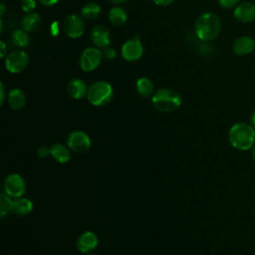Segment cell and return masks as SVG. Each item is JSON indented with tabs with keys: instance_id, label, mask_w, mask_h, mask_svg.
I'll return each instance as SVG.
<instances>
[{
	"instance_id": "f546056e",
	"label": "cell",
	"mask_w": 255,
	"mask_h": 255,
	"mask_svg": "<svg viewBox=\"0 0 255 255\" xmlns=\"http://www.w3.org/2000/svg\"><path fill=\"white\" fill-rule=\"evenodd\" d=\"M44 6H53L59 2V0H39Z\"/></svg>"
},
{
	"instance_id": "484cf974",
	"label": "cell",
	"mask_w": 255,
	"mask_h": 255,
	"mask_svg": "<svg viewBox=\"0 0 255 255\" xmlns=\"http://www.w3.org/2000/svg\"><path fill=\"white\" fill-rule=\"evenodd\" d=\"M102 54H103V58L107 60H114L117 57V51L110 46L104 48L102 50Z\"/></svg>"
},
{
	"instance_id": "30bf717a",
	"label": "cell",
	"mask_w": 255,
	"mask_h": 255,
	"mask_svg": "<svg viewBox=\"0 0 255 255\" xmlns=\"http://www.w3.org/2000/svg\"><path fill=\"white\" fill-rule=\"evenodd\" d=\"M143 54V46L137 38L128 40L122 47V56L128 62H134L140 59Z\"/></svg>"
},
{
	"instance_id": "cb8c5ba5",
	"label": "cell",
	"mask_w": 255,
	"mask_h": 255,
	"mask_svg": "<svg viewBox=\"0 0 255 255\" xmlns=\"http://www.w3.org/2000/svg\"><path fill=\"white\" fill-rule=\"evenodd\" d=\"M12 202H13V200L11 199V197L9 195H7L6 193L1 194V197H0V213H1L2 217L6 213H8L12 210Z\"/></svg>"
},
{
	"instance_id": "5b68a950",
	"label": "cell",
	"mask_w": 255,
	"mask_h": 255,
	"mask_svg": "<svg viewBox=\"0 0 255 255\" xmlns=\"http://www.w3.org/2000/svg\"><path fill=\"white\" fill-rule=\"evenodd\" d=\"M29 64V57L23 50H16L8 54L5 58V68L12 74H19L24 71Z\"/></svg>"
},
{
	"instance_id": "4fadbf2b",
	"label": "cell",
	"mask_w": 255,
	"mask_h": 255,
	"mask_svg": "<svg viewBox=\"0 0 255 255\" xmlns=\"http://www.w3.org/2000/svg\"><path fill=\"white\" fill-rule=\"evenodd\" d=\"M97 245L98 237L92 231H86L82 233L76 241V246L78 250L82 253H89L93 251L97 247Z\"/></svg>"
},
{
	"instance_id": "8d00e7d4",
	"label": "cell",
	"mask_w": 255,
	"mask_h": 255,
	"mask_svg": "<svg viewBox=\"0 0 255 255\" xmlns=\"http://www.w3.org/2000/svg\"><path fill=\"white\" fill-rule=\"evenodd\" d=\"M252 156H253V159L255 160V145L253 146V149H252Z\"/></svg>"
},
{
	"instance_id": "83f0119b",
	"label": "cell",
	"mask_w": 255,
	"mask_h": 255,
	"mask_svg": "<svg viewBox=\"0 0 255 255\" xmlns=\"http://www.w3.org/2000/svg\"><path fill=\"white\" fill-rule=\"evenodd\" d=\"M50 153V149L46 146H40L37 150V155L38 157L40 158H43V157H46L48 154Z\"/></svg>"
},
{
	"instance_id": "d4e9b609",
	"label": "cell",
	"mask_w": 255,
	"mask_h": 255,
	"mask_svg": "<svg viewBox=\"0 0 255 255\" xmlns=\"http://www.w3.org/2000/svg\"><path fill=\"white\" fill-rule=\"evenodd\" d=\"M21 8L24 12H33L36 8V0H21Z\"/></svg>"
},
{
	"instance_id": "1f68e13d",
	"label": "cell",
	"mask_w": 255,
	"mask_h": 255,
	"mask_svg": "<svg viewBox=\"0 0 255 255\" xmlns=\"http://www.w3.org/2000/svg\"><path fill=\"white\" fill-rule=\"evenodd\" d=\"M0 90H1V105H2L5 100V88H4L3 83H1V85H0Z\"/></svg>"
},
{
	"instance_id": "5bb4252c",
	"label": "cell",
	"mask_w": 255,
	"mask_h": 255,
	"mask_svg": "<svg viewBox=\"0 0 255 255\" xmlns=\"http://www.w3.org/2000/svg\"><path fill=\"white\" fill-rule=\"evenodd\" d=\"M232 49L238 56L248 55L255 49V41L250 36H241L234 41Z\"/></svg>"
},
{
	"instance_id": "d6986e66",
	"label": "cell",
	"mask_w": 255,
	"mask_h": 255,
	"mask_svg": "<svg viewBox=\"0 0 255 255\" xmlns=\"http://www.w3.org/2000/svg\"><path fill=\"white\" fill-rule=\"evenodd\" d=\"M41 24V17L37 12L27 13L21 21L22 29L26 32H33L39 28Z\"/></svg>"
},
{
	"instance_id": "d590c367",
	"label": "cell",
	"mask_w": 255,
	"mask_h": 255,
	"mask_svg": "<svg viewBox=\"0 0 255 255\" xmlns=\"http://www.w3.org/2000/svg\"><path fill=\"white\" fill-rule=\"evenodd\" d=\"M3 32V21H2V19L0 20V33H2Z\"/></svg>"
},
{
	"instance_id": "e0dca14e",
	"label": "cell",
	"mask_w": 255,
	"mask_h": 255,
	"mask_svg": "<svg viewBox=\"0 0 255 255\" xmlns=\"http://www.w3.org/2000/svg\"><path fill=\"white\" fill-rule=\"evenodd\" d=\"M50 154L60 163H66L71 158L70 149L62 143H54L50 147Z\"/></svg>"
},
{
	"instance_id": "2e32d148",
	"label": "cell",
	"mask_w": 255,
	"mask_h": 255,
	"mask_svg": "<svg viewBox=\"0 0 255 255\" xmlns=\"http://www.w3.org/2000/svg\"><path fill=\"white\" fill-rule=\"evenodd\" d=\"M8 104L13 110H21L26 104V97L22 90L18 88L12 89L8 94Z\"/></svg>"
},
{
	"instance_id": "52a82bcc",
	"label": "cell",
	"mask_w": 255,
	"mask_h": 255,
	"mask_svg": "<svg viewBox=\"0 0 255 255\" xmlns=\"http://www.w3.org/2000/svg\"><path fill=\"white\" fill-rule=\"evenodd\" d=\"M67 144L71 150L78 153H83L90 149L91 139L84 131L74 130L68 135Z\"/></svg>"
},
{
	"instance_id": "d6a6232c",
	"label": "cell",
	"mask_w": 255,
	"mask_h": 255,
	"mask_svg": "<svg viewBox=\"0 0 255 255\" xmlns=\"http://www.w3.org/2000/svg\"><path fill=\"white\" fill-rule=\"evenodd\" d=\"M250 123H251V126L255 128V111H253L252 114L250 115Z\"/></svg>"
},
{
	"instance_id": "e575fe53",
	"label": "cell",
	"mask_w": 255,
	"mask_h": 255,
	"mask_svg": "<svg viewBox=\"0 0 255 255\" xmlns=\"http://www.w3.org/2000/svg\"><path fill=\"white\" fill-rule=\"evenodd\" d=\"M111 2H113V3H115V4H121V3H124V2H126L127 0H110Z\"/></svg>"
},
{
	"instance_id": "9c48e42d",
	"label": "cell",
	"mask_w": 255,
	"mask_h": 255,
	"mask_svg": "<svg viewBox=\"0 0 255 255\" xmlns=\"http://www.w3.org/2000/svg\"><path fill=\"white\" fill-rule=\"evenodd\" d=\"M63 28L65 34L68 37L72 39H77L81 37L85 31V22L83 18L79 15H69L64 20Z\"/></svg>"
},
{
	"instance_id": "836d02e7",
	"label": "cell",
	"mask_w": 255,
	"mask_h": 255,
	"mask_svg": "<svg viewBox=\"0 0 255 255\" xmlns=\"http://www.w3.org/2000/svg\"><path fill=\"white\" fill-rule=\"evenodd\" d=\"M0 11H1V16H4L5 12H6V5L4 3H1L0 5Z\"/></svg>"
},
{
	"instance_id": "44dd1931",
	"label": "cell",
	"mask_w": 255,
	"mask_h": 255,
	"mask_svg": "<svg viewBox=\"0 0 255 255\" xmlns=\"http://www.w3.org/2000/svg\"><path fill=\"white\" fill-rule=\"evenodd\" d=\"M135 87H136V91L138 92V94L144 98H148L154 94L153 93V91H154L153 84L146 77L139 78L135 83Z\"/></svg>"
},
{
	"instance_id": "8fae6325",
	"label": "cell",
	"mask_w": 255,
	"mask_h": 255,
	"mask_svg": "<svg viewBox=\"0 0 255 255\" xmlns=\"http://www.w3.org/2000/svg\"><path fill=\"white\" fill-rule=\"evenodd\" d=\"M91 40L95 47L104 49L111 44V35L109 30L102 25L95 26L91 31Z\"/></svg>"
},
{
	"instance_id": "7402d4cb",
	"label": "cell",
	"mask_w": 255,
	"mask_h": 255,
	"mask_svg": "<svg viewBox=\"0 0 255 255\" xmlns=\"http://www.w3.org/2000/svg\"><path fill=\"white\" fill-rule=\"evenodd\" d=\"M101 13V7L98 3L89 2L85 4L81 10V15L83 18L88 20L96 19Z\"/></svg>"
},
{
	"instance_id": "ffe728a7",
	"label": "cell",
	"mask_w": 255,
	"mask_h": 255,
	"mask_svg": "<svg viewBox=\"0 0 255 255\" xmlns=\"http://www.w3.org/2000/svg\"><path fill=\"white\" fill-rule=\"evenodd\" d=\"M109 20L114 26L120 27V26H123L124 24H126V22L128 20V14L123 8L116 6L110 10Z\"/></svg>"
},
{
	"instance_id": "3957f363",
	"label": "cell",
	"mask_w": 255,
	"mask_h": 255,
	"mask_svg": "<svg viewBox=\"0 0 255 255\" xmlns=\"http://www.w3.org/2000/svg\"><path fill=\"white\" fill-rule=\"evenodd\" d=\"M153 107L162 113L173 112L181 105L180 95L171 89H159L151 98Z\"/></svg>"
},
{
	"instance_id": "f1b7e54d",
	"label": "cell",
	"mask_w": 255,
	"mask_h": 255,
	"mask_svg": "<svg viewBox=\"0 0 255 255\" xmlns=\"http://www.w3.org/2000/svg\"><path fill=\"white\" fill-rule=\"evenodd\" d=\"M174 0H152V2L158 6H167L170 5Z\"/></svg>"
},
{
	"instance_id": "8992f818",
	"label": "cell",
	"mask_w": 255,
	"mask_h": 255,
	"mask_svg": "<svg viewBox=\"0 0 255 255\" xmlns=\"http://www.w3.org/2000/svg\"><path fill=\"white\" fill-rule=\"evenodd\" d=\"M103 59L102 51L97 47L86 48L80 56V67L84 72L94 71L100 65Z\"/></svg>"
},
{
	"instance_id": "603a6c76",
	"label": "cell",
	"mask_w": 255,
	"mask_h": 255,
	"mask_svg": "<svg viewBox=\"0 0 255 255\" xmlns=\"http://www.w3.org/2000/svg\"><path fill=\"white\" fill-rule=\"evenodd\" d=\"M11 39H12V42L15 46L19 47V48H24L26 47L29 42H30V38H29V35L28 33L23 30V29H19V30H15L13 33H12V36H11Z\"/></svg>"
},
{
	"instance_id": "4dcf8cb0",
	"label": "cell",
	"mask_w": 255,
	"mask_h": 255,
	"mask_svg": "<svg viewBox=\"0 0 255 255\" xmlns=\"http://www.w3.org/2000/svg\"><path fill=\"white\" fill-rule=\"evenodd\" d=\"M0 49H1V58H4L6 56V51H7V48H6V44L4 41H0Z\"/></svg>"
},
{
	"instance_id": "4316f807",
	"label": "cell",
	"mask_w": 255,
	"mask_h": 255,
	"mask_svg": "<svg viewBox=\"0 0 255 255\" xmlns=\"http://www.w3.org/2000/svg\"><path fill=\"white\" fill-rule=\"evenodd\" d=\"M240 2V0H218V3L221 7L229 9L234 6H237V4Z\"/></svg>"
},
{
	"instance_id": "6da1fadb",
	"label": "cell",
	"mask_w": 255,
	"mask_h": 255,
	"mask_svg": "<svg viewBox=\"0 0 255 255\" xmlns=\"http://www.w3.org/2000/svg\"><path fill=\"white\" fill-rule=\"evenodd\" d=\"M228 138L234 148L248 150L255 145V128L246 123H237L230 128Z\"/></svg>"
},
{
	"instance_id": "9a60e30c",
	"label": "cell",
	"mask_w": 255,
	"mask_h": 255,
	"mask_svg": "<svg viewBox=\"0 0 255 255\" xmlns=\"http://www.w3.org/2000/svg\"><path fill=\"white\" fill-rule=\"evenodd\" d=\"M88 89L89 88L87 87L86 83L78 78L72 79L67 85V92L69 96L75 100H80L87 97Z\"/></svg>"
},
{
	"instance_id": "ba28073f",
	"label": "cell",
	"mask_w": 255,
	"mask_h": 255,
	"mask_svg": "<svg viewBox=\"0 0 255 255\" xmlns=\"http://www.w3.org/2000/svg\"><path fill=\"white\" fill-rule=\"evenodd\" d=\"M5 193L11 198H19L25 193L26 184L23 177L17 173L8 175L4 181Z\"/></svg>"
},
{
	"instance_id": "7c38bea8",
	"label": "cell",
	"mask_w": 255,
	"mask_h": 255,
	"mask_svg": "<svg viewBox=\"0 0 255 255\" xmlns=\"http://www.w3.org/2000/svg\"><path fill=\"white\" fill-rule=\"evenodd\" d=\"M233 14L239 22H251L255 19V3L243 2L235 7Z\"/></svg>"
},
{
	"instance_id": "74e56055",
	"label": "cell",
	"mask_w": 255,
	"mask_h": 255,
	"mask_svg": "<svg viewBox=\"0 0 255 255\" xmlns=\"http://www.w3.org/2000/svg\"><path fill=\"white\" fill-rule=\"evenodd\" d=\"M88 255H97V254H93V253H92V254H88Z\"/></svg>"
},
{
	"instance_id": "ac0fdd59",
	"label": "cell",
	"mask_w": 255,
	"mask_h": 255,
	"mask_svg": "<svg viewBox=\"0 0 255 255\" xmlns=\"http://www.w3.org/2000/svg\"><path fill=\"white\" fill-rule=\"evenodd\" d=\"M33 210V203L28 198H14L12 202V212L17 215H26Z\"/></svg>"
},
{
	"instance_id": "7a4b0ae2",
	"label": "cell",
	"mask_w": 255,
	"mask_h": 255,
	"mask_svg": "<svg viewBox=\"0 0 255 255\" xmlns=\"http://www.w3.org/2000/svg\"><path fill=\"white\" fill-rule=\"evenodd\" d=\"M221 22L219 17L212 12L201 14L195 21L194 31L196 36L205 42L214 40L220 33Z\"/></svg>"
},
{
	"instance_id": "277c9868",
	"label": "cell",
	"mask_w": 255,
	"mask_h": 255,
	"mask_svg": "<svg viewBox=\"0 0 255 255\" xmlns=\"http://www.w3.org/2000/svg\"><path fill=\"white\" fill-rule=\"evenodd\" d=\"M113 95L114 91L111 84L105 81H98L89 87L87 99L93 106L102 107L111 102Z\"/></svg>"
}]
</instances>
